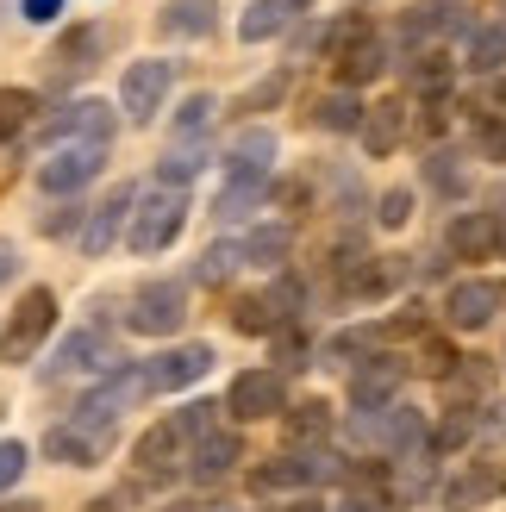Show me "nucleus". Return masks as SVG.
<instances>
[{"mask_svg": "<svg viewBox=\"0 0 506 512\" xmlns=\"http://www.w3.org/2000/svg\"><path fill=\"white\" fill-rule=\"evenodd\" d=\"M107 125H113V113L100 107V100H75V107H63L57 119H44L38 125V138L50 144V138H69V132H88L94 144H107Z\"/></svg>", "mask_w": 506, "mask_h": 512, "instance_id": "14", "label": "nucleus"}, {"mask_svg": "<svg viewBox=\"0 0 506 512\" xmlns=\"http://www.w3.org/2000/svg\"><path fill=\"white\" fill-rule=\"evenodd\" d=\"M100 163H107V144H63V150H50V163H38V188L44 194H75L100 175Z\"/></svg>", "mask_w": 506, "mask_h": 512, "instance_id": "5", "label": "nucleus"}, {"mask_svg": "<svg viewBox=\"0 0 506 512\" xmlns=\"http://www.w3.org/2000/svg\"><path fill=\"white\" fill-rule=\"evenodd\" d=\"M13 275H19V244H13V238H0V288H7Z\"/></svg>", "mask_w": 506, "mask_h": 512, "instance_id": "47", "label": "nucleus"}, {"mask_svg": "<svg viewBox=\"0 0 506 512\" xmlns=\"http://www.w3.org/2000/svg\"><path fill=\"white\" fill-rule=\"evenodd\" d=\"M419 369H425V375H457V350H450L444 338H425V350H419Z\"/></svg>", "mask_w": 506, "mask_h": 512, "instance_id": "41", "label": "nucleus"}, {"mask_svg": "<svg viewBox=\"0 0 506 512\" xmlns=\"http://www.w3.org/2000/svg\"><path fill=\"white\" fill-rule=\"evenodd\" d=\"M288 512H325V506H319V500H294Z\"/></svg>", "mask_w": 506, "mask_h": 512, "instance_id": "51", "label": "nucleus"}, {"mask_svg": "<svg viewBox=\"0 0 506 512\" xmlns=\"http://www.w3.org/2000/svg\"><path fill=\"white\" fill-rule=\"evenodd\" d=\"M469 63H475V69H482V75L506 63V25H488V32H482V38H475V50H469Z\"/></svg>", "mask_w": 506, "mask_h": 512, "instance_id": "37", "label": "nucleus"}, {"mask_svg": "<svg viewBox=\"0 0 506 512\" xmlns=\"http://www.w3.org/2000/svg\"><path fill=\"white\" fill-rule=\"evenodd\" d=\"M44 450L57 456V463H69V469H88V463H100L107 438H100V431H82V425H57V431L44 438Z\"/></svg>", "mask_w": 506, "mask_h": 512, "instance_id": "17", "label": "nucleus"}, {"mask_svg": "<svg viewBox=\"0 0 506 512\" xmlns=\"http://www.w3.org/2000/svg\"><path fill=\"white\" fill-rule=\"evenodd\" d=\"M363 38H375V25H369V13H344V19L332 25V32L319 38V50H325V57H332V63H344V57H350V50H357Z\"/></svg>", "mask_w": 506, "mask_h": 512, "instance_id": "26", "label": "nucleus"}, {"mask_svg": "<svg viewBox=\"0 0 506 512\" xmlns=\"http://www.w3.org/2000/svg\"><path fill=\"white\" fill-rule=\"evenodd\" d=\"M282 94H288V69H275L269 82H257V88H250V94L238 100V107H244V113H257V107H275Z\"/></svg>", "mask_w": 506, "mask_h": 512, "instance_id": "40", "label": "nucleus"}, {"mask_svg": "<svg viewBox=\"0 0 506 512\" xmlns=\"http://www.w3.org/2000/svg\"><path fill=\"white\" fill-rule=\"evenodd\" d=\"M94 50H100V32H94V25H75V32H63V44L50 50V69H57V82H69V75H82Z\"/></svg>", "mask_w": 506, "mask_h": 512, "instance_id": "20", "label": "nucleus"}, {"mask_svg": "<svg viewBox=\"0 0 506 512\" xmlns=\"http://www.w3.org/2000/svg\"><path fill=\"white\" fill-rule=\"evenodd\" d=\"M132 207H138V194H132V188H113V194L94 207L88 232H82V250H88V256H107V250H113V238H119V225L132 219Z\"/></svg>", "mask_w": 506, "mask_h": 512, "instance_id": "11", "label": "nucleus"}, {"mask_svg": "<svg viewBox=\"0 0 506 512\" xmlns=\"http://www.w3.org/2000/svg\"><path fill=\"white\" fill-rule=\"evenodd\" d=\"M282 400H288V388H282V375H275V369H244L232 381V394H225V413L250 425V419H275V413H282Z\"/></svg>", "mask_w": 506, "mask_h": 512, "instance_id": "7", "label": "nucleus"}, {"mask_svg": "<svg viewBox=\"0 0 506 512\" xmlns=\"http://www.w3.org/2000/svg\"><path fill=\"white\" fill-rule=\"evenodd\" d=\"M232 463H244V444L232 438V431H207V438H194L188 475L194 481H219V475H232Z\"/></svg>", "mask_w": 506, "mask_h": 512, "instance_id": "15", "label": "nucleus"}, {"mask_svg": "<svg viewBox=\"0 0 506 512\" xmlns=\"http://www.w3.org/2000/svg\"><path fill=\"white\" fill-rule=\"evenodd\" d=\"M50 331H57V294H50V288H32V294L13 306L7 331H0V363H32Z\"/></svg>", "mask_w": 506, "mask_h": 512, "instance_id": "2", "label": "nucleus"}, {"mask_svg": "<svg viewBox=\"0 0 506 512\" xmlns=\"http://www.w3.org/2000/svg\"><path fill=\"white\" fill-rule=\"evenodd\" d=\"M200 169H207V144H175L169 157H163V182L182 188V182H194Z\"/></svg>", "mask_w": 506, "mask_h": 512, "instance_id": "30", "label": "nucleus"}, {"mask_svg": "<svg viewBox=\"0 0 506 512\" xmlns=\"http://www.w3.org/2000/svg\"><path fill=\"white\" fill-rule=\"evenodd\" d=\"M288 256V225H263L244 238V263H282Z\"/></svg>", "mask_w": 506, "mask_h": 512, "instance_id": "32", "label": "nucleus"}, {"mask_svg": "<svg viewBox=\"0 0 506 512\" xmlns=\"http://www.w3.org/2000/svg\"><path fill=\"white\" fill-rule=\"evenodd\" d=\"M132 331H144V338H169V331H182L188 319V288L182 281H144V288L132 294Z\"/></svg>", "mask_w": 506, "mask_h": 512, "instance_id": "4", "label": "nucleus"}, {"mask_svg": "<svg viewBox=\"0 0 506 512\" xmlns=\"http://www.w3.org/2000/svg\"><path fill=\"white\" fill-rule=\"evenodd\" d=\"M444 75H450V63L438 57V50H432V57H419V82H425V88H432V82H444Z\"/></svg>", "mask_w": 506, "mask_h": 512, "instance_id": "48", "label": "nucleus"}, {"mask_svg": "<svg viewBox=\"0 0 506 512\" xmlns=\"http://www.w3.org/2000/svg\"><path fill=\"white\" fill-rule=\"evenodd\" d=\"M450 250H457L463 263H488L500 250V219L494 213H457L450 219Z\"/></svg>", "mask_w": 506, "mask_h": 512, "instance_id": "12", "label": "nucleus"}, {"mask_svg": "<svg viewBox=\"0 0 506 512\" xmlns=\"http://www.w3.org/2000/svg\"><path fill=\"white\" fill-rule=\"evenodd\" d=\"M107 331L100 325H82V331H69L63 350H57V363H44V375H82V369H100L107 363Z\"/></svg>", "mask_w": 506, "mask_h": 512, "instance_id": "13", "label": "nucleus"}, {"mask_svg": "<svg viewBox=\"0 0 506 512\" xmlns=\"http://www.w3.org/2000/svg\"><path fill=\"white\" fill-rule=\"evenodd\" d=\"M332 463H313V456H275V463L250 469V488L257 494H282V488H307V481H325Z\"/></svg>", "mask_w": 506, "mask_h": 512, "instance_id": "10", "label": "nucleus"}, {"mask_svg": "<svg viewBox=\"0 0 506 512\" xmlns=\"http://www.w3.org/2000/svg\"><path fill=\"white\" fill-rule=\"evenodd\" d=\"M19 475H25V444H13V438H7V444H0V494H7Z\"/></svg>", "mask_w": 506, "mask_h": 512, "instance_id": "43", "label": "nucleus"}, {"mask_svg": "<svg viewBox=\"0 0 506 512\" xmlns=\"http://www.w3.org/2000/svg\"><path fill=\"white\" fill-rule=\"evenodd\" d=\"M338 75H344V88H357V82H369V75H382V44L363 38V44L338 63Z\"/></svg>", "mask_w": 506, "mask_h": 512, "instance_id": "33", "label": "nucleus"}, {"mask_svg": "<svg viewBox=\"0 0 506 512\" xmlns=\"http://www.w3.org/2000/svg\"><path fill=\"white\" fill-rule=\"evenodd\" d=\"M500 7H506V0H500Z\"/></svg>", "mask_w": 506, "mask_h": 512, "instance_id": "53", "label": "nucleus"}, {"mask_svg": "<svg viewBox=\"0 0 506 512\" xmlns=\"http://www.w3.org/2000/svg\"><path fill=\"white\" fill-rule=\"evenodd\" d=\"M407 219H413V194L407 188H388L382 194V225H388V232H400Z\"/></svg>", "mask_w": 506, "mask_h": 512, "instance_id": "42", "label": "nucleus"}, {"mask_svg": "<svg viewBox=\"0 0 506 512\" xmlns=\"http://www.w3.org/2000/svg\"><path fill=\"white\" fill-rule=\"evenodd\" d=\"M263 194H269V175H232L225 194H219V219H244Z\"/></svg>", "mask_w": 506, "mask_h": 512, "instance_id": "28", "label": "nucleus"}, {"mask_svg": "<svg viewBox=\"0 0 506 512\" xmlns=\"http://www.w3.org/2000/svg\"><path fill=\"white\" fill-rule=\"evenodd\" d=\"M163 94H169V63L163 57H144L119 75V107L132 113V125H150L163 113Z\"/></svg>", "mask_w": 506, "mask_h": 512, "instance_id": "6", "label": "nucleus"}, {"mask_svg": "<svg viewBox=\"0 0 506 512\" xmlns=\"http://www.w3.org/2000/svg\"><path fill=\"white\" fill-rule=\"evenodd\" d=\"M463 438H469V419H450V425L438 431V450H457Z\"/></svg>", "mask_w": 506, "mask_h": 512, "instance_id": "49", "label": "nucleus"}, {"mask_svg": "<svg viewBox=\"0 0 506 512\" xmlns=\"http://www.w3.org/2000/svg\"><path fill=\"white\" fill-rule=\"evenodd\" d=\"M288 0H257V7H244V19H238V38L244 44H263V38H275L288 25Z\"/></svg>", "mask_w": 506, "mask_h": 512, "instance_id": "25", "label": "nucleus"}, {"mask_svg": "<svg viewBox=\"0 0 506 512\" xmlns=\"http://www.w3.org/2000/svg\"><path fill=\"white\" fill-rule=\"evenodd\" d=\"M163 32L169 38H207L213 32V0H169V7H163Z\"/></svg>", "mask_w": 506, "mask_h": 512, "instance_id": "22", "label": "nucleus"}, {"mask_svg": "<svg viewBox=\"0 0 506 512\" xmlns=\"http://www.w3.org/2000/svg\"><path fill=\"white\" fill-rule=\"evenodd\" d=\"M144 388H150V375H144V369H113L82 406H75V425H82V431H100V438H113V419H119Z\"/></svg>", "mask_w": 506, "mask_h": 512, "instance_id": "3", "label": "nucleus"}, {"mask_svg": "<svg viewBox=\"0 0 506 512\" xmlns=\"http://www.w3.org/2000/svg\"><path fill=\"white\" fill-rule=\"evenodd\" d=\"M388 288H394V269L388 263H369V269L350 275V294H357V300H375V294H388Z\"/></svg>", "mask_w": 506, "mask_h": 512, "instance_id": "39", "label": "nucleus"}, {"mask_svg": "<svg viewBox=\"0 0 506 512\" xmlns=\"http://www.w3.org/2000/svg\"><path fill=\"white\" fill-rule=\"evenodd\" d=\"M363 100L357 94H350V88H338V94H325L319 100V107H313V125H325V132H357V125H363Z\"/></svg>", "mask_w": 506, "mask_h": 512, "instance_id": "24", "label": "nucleus"}, {"mask_svg": "<svg viewBox=\"0 0 506 512\" xmlns=\"http://www.w3.org/2000/svg\"><path fill=\"white\" fill-rule=\"evenodd\" d=\"M19 13L32 19V25H50V19L63 13V0H19Z\"/></svg>", "mask_w": 506, "mask_h": 512, "instance_id": "45", "label": "nucleus"}, {"mask_svg": "<svg viewBox=\"0 0 506 512\" xmlns=\"http://www.w3.org/2000/svg\"><path fill=\"white\" fill-rule=\"evenodd\" d=\"M213 113H219V100H213V94H188V100H182V113H175V138H194Z\"/></svg>", "mask_w": 506, "mask_h": 512, "instance_id": "36", "label": "nucleus"}, {"mask_svg": "<svg viewBox=\"0 0 506 512\" xmlns=\"http://www.w3.org/2000/svg\"><path fill=\"white\" fill-rule=\"evenodd\" d=\"M488 494H494V475H482V469H469V475L457 481V488L444 494V506H450V512H469L475 500H488Z\"/></svg>", "mask_w": 506, "mask_h": 512, "instance_id": "35", "label": "nucleus"}, {"mask_svg": "<svg viewBox=\"0 0 506 512\" xmlns=\"http://www.w3.org/2000/svg\"><path fill=\"white\" fill-rule=\"evenodd\" d=\"M419 431H425V419L413 413V406H394L388 425L375 431V438H382V450H407V444H419Z\"/></svg>", "mask_w": 506, "mask_h": 512, "instance_id": "31", "label": "nucleus"}, {"mask_svg": "<svg viewBox=\"0 0 506 512\" xmlns=\"http://www.w3.org/2000/svg\"><path fill=\"white\" fill-rule=\"evenodd\" d=\"M238 263H244V244H213L207 256H200V281H225Z\"/></svg>", "mask_w": 506, "mask_h": 512, "instance_id": "38", "label": "nucleus"}, {"mask_svg": "<svg viewBox=\"0 0 506 512\" xmlns=\"http://www.w3.org/2000/svg\"><path fill=\"white\" fill-rule=\"evenodd\" d=\"M175 450H182V425H175V419H163V425H150L144 438H138V450H132V463H138V469H150V475H157V469H169V463H175Z\"/></svg>", "mask_w": 506, "mask_h": 512, "instance_id": "19", "label": "nucleus"}, {"mask_svg": "<svg viewBox=\"0 0 506 512\" xmlns=\"http://www.w3.org/2000/svg\"><path fill=\"white\" fill-rule=\"evenodd\" d=\"M457 13H463V0H419V7L407 13V38H413V44L438 38V32H450V25H457Z\"/></svg>", "mask_w": 506, "mask_h": 512, "instance_id": "23", "label": "nucleus"}, {"mask_svg": "<svg viewBox=\"0 0 506 512\" xmlns=\"http://www.w3.org/2000/svg\"><path fill=\"white\" fill-rule=\"evenodd\" d=\"M394 388H400V363H388V356H382V363H369L357 381H350V400H357L363 413H375L382 400H394Z\"/></svg>", "mask_w": 506, "mask_h": 512, "instance_id": "21", "label": "nucleus"}, {"mask_svg": "<svg viewBox=\"0 0 506 512\" xmlns=\"http://www.w3.org/2000/svg\"><path fill=\"white\" fill-rule=\"evenodd\" d=\"M482 157H488V163H506V113H494V119L482 125Z\"/></svg>", "mask_w": 506, "mask_h": 512, "instance_id": "44", "label": "nucleus"}, {"mask_svg": "<svg viewBox=\"0 0 506 512\" xmlns=\"http://www.w3.org/2000/svg\"><path fill=\"white\" fill-rule=\"evenodd\" d=\"M500 300H506L500 281H463V288L444 294V319L457 325V331H482V325L500 313Z\"/></svg>", "mask_w": 506, "mask_h": 512, "instance_id": "8", "label": "nucleus"}, {"mask_svg": "<svg viewBox=\"0 0 506 512\" xmlns=\"http://www.w3.org/2000/svg\"><path fill=\"white\" fill-rule=\"evenodd\" d=\"M500 250H506V232H500Z\"/></svg>", "mask_w": 506, "mask_h": 512, "instance_id": "52", "label": "nucleus"}, {"mask_svg": "<svg viewBox=\"0 0 506 512\" xmlns=\"http://www.w3.org/2000/svg\"><path fill=\"white\" fill-rule=\"evenodd\" d=\"M363 150L369 157H388V150L400 144V132H407V107H400V100H382V107H369L363 113Z\"/></svg>", "mask_w": 506, "mask_h": 512, "instance_id": "16", "label": "nucleus"}, {"mask_svg": "<svg viewBox=\"0 0 506 512\" xmlns=\"http://www.w3.org/2000/svg\"><path fill=\"white\" fill-rule=\"evenodd\" d=\"M275 319H282V313H275L269 294H244V300L232 306V325H238V331H269Z\"/></svg>", "mask_w": 506, "mask_h": 512, "instance_id": "34", "label": "nucleus"}, {"mask_svg": "<svg viewBox=\"0 0 506 512\" xmlns=\"http://www.w3.org/2000/svg\"><path fill=\"white\" fill-rule=\"evenodd\" d=\"M32 113H38V94L32 88H0V144L19 138L25 125H32Z\"/></svg>", "mask_w": 506, "mask_h": 512, "instance_id": "29", "label": "nucleus"}, {"mask_svg": "<svg viewBox=\"0 0 506 512\" xmlns=\"http://www.w3.org/2000/svg\"><path fill=\"white\" fill-rule=\"evenodd\" d=\"M213 369V344H182V350H169V356H157L144 375H150V388H163V394H175V388H194L200 375Z\"/></svg>", "mask_w": 506, "mask_h": 512, "instance_id": "9", "label": "nucleus"}, {"mask_svg": "<svg viewBox=\"0 0 506 512\" xmlns=\"http://www.w3.org/2000/svg\"><path fill=\"white\" fill-rule=\"evenodd\" d=\"M0 512H38V500H13V506H0Z\"/></svg>", "mask_w": 506, "mask_h": 512, "instance_id": "50", "label": "nucleus"}, {"mask_svg": "<svg viewBox=\"0 0 506 512\" xmlns=\"http://www.w3.org/2000/svg\"><path fill=\"white\" fill-rule=\"evenodd\" d=\"M275 356H288V363H282V369H294V363H300V356H307V344H300V331H282V338H275Z\"/></svg>", "mask_w": 506, "mask_h": 512, "instance_id": "46", "label": "nucleus"}, {"mask_svg": "<svg viewBox=\"0 0 506 512\" xmlns=\"http://www.w3.org/2000/svg\"><path fill=\"white\" fill-rule=\"evenodd\" d=\"M269 163H275V138L263 132V125L238 132L232 150H225V169H232V175H269Z\"/></svg>", "mask_w": 506, "mask_h": 512, "instance_id": "18", "label": "nucleus"}, {"mask_svg": "<svg viewBox=\"0 0 506 512\" xmlns=\"http://www.w3.org/2000/svg\"><path fill=\"white\" fill-rule=\"evenodd\" d=\"M182 225H188V194L182 188H157V194H144L132 207V219H125V244L138 256H157V250H169L182 238Z\"/></svg>", "mask_w": 506, "mask_h": 512, "instance_id": "1", "label": "nucleus"}, {"mask_svg": "<svg viewBox=\"0 0 506 512\" xmlns=\"http://www.w3.org/2000/svg\"><path fill=\"white\" fill-rule=\"evenodd\" d=\"M319 438H332V406H325V400L294 406V413H288V444H319Z\"/></svg>", "mask_w": 506, "mask_h": 512, "instance_id": "27", "label": "nucleus"}]
</instances>
